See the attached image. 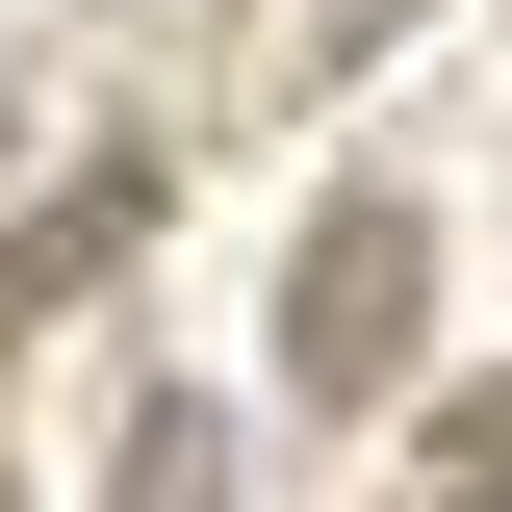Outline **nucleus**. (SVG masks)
Listing matches in <instances>:
<instances>
[{
  "instance_id": "1",
  "label": "nucleus",
  "mask_w": 512,
  "mask_h": 512,
  "mask_svg": "<svg viewBox=\"0 0 512 512\" xmlns=\"http://www.w3.org/2000/svg\"><path fill=\"white\" fill-rule=\"evenodd\" d=\"M410 308H436V205H333L308 231V282H282V384H308V410H384V384H410Z\"/></svg>"
},
{
  "instance_id": "2",
  "label": "nucleus",
  "mask_w": 512,
  "mask_h": 512,
  "mask_svg": "<svg viewBox=\"0 0 512 512\" xmlns=\"http://www.w3.org/2000/svg\"><path fill=\"white\" fill-rule=\"evenodd\" d=\"M128 231H154V154H103V180H52V231L0 256V333H52V282H103Z\"/></svg>"
},
{
  "instance_id": "3",
  "label": "nucleus",
  "mask_w": 512,
  "mask_h": 512,
  "mask_svg": "<svg viewBox=\"0 0 512 512\" xmlns=\"http://www.w3.org/2000/svg\"><path fill=\"white\" fill-rule=\"evenodd\" d=\"M103 512H231V410H205V384H154V410H128V487Z\"/></svg>"
},
{
  "instance_id": "4",
  "label": "nucleus",
  "mask_w": 512,
  "mask_h": 512,
  "mask_svg": "<svg viewBox=\"0 0 512 512\" xmlns=\"http://www.w3.org/2000/svg\"><path fill=\"white\" fill-rule=\"evenodd\" d=\"M410 461H436V512H512V359L436 384V410H410Z\"/></svg>"
},
{
  "instance_id": "5",
  "label": "nucleus",
  "mask_w": 512,
  "mask_h": 512,
  "mask_svg": "<svg viewBox=\"0 0 512 512\" xmlns=\"http://www.w3.org/2000/svg\"><path fill=\"white\" fill-rule=\"evenodd\" d=\"M0 512H26V487H0Z\"/></svg>"
}]
</instances>
